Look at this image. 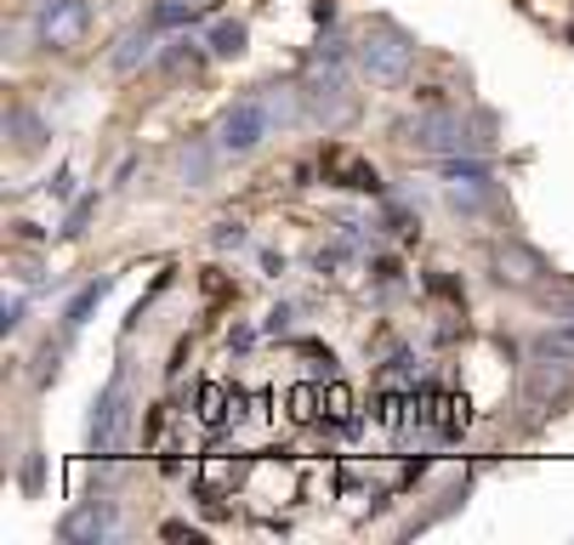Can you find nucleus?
I'll return each mask as SVG.
<instances>
[{
    "label": "nucleus",
    "mask_w": 574,
    "mask_h": 545,
    "mask_svg": "<svg viewBox=\"0 0 574 545\" xmlns=\"http://www.w3.org/2000/svg\"><path fill=\"white\" fill-rule=\"evenodd\" d=\"M358 68H364L369 80H382V86L410 80V68H416V41H410L404 29H393V23H369L364 41H358Z\"/></svg>",
    "instance_id": "f257e3e1"
},
{
    "label": "nucleus",
    "mask_w": 574,
    "mask_h": 545,
    "mask_svg": "<svg viewBox=\"0 0 574 545\" xmlns=\"http://www.w3.org/2000/svg\"><path fill=\"white\" fill-rule=\"evenodd\" d=\"M398 136H404V143H416V148H427V154H472V148L489 143V136L472 131V120H461V114H450V109H432V114L404 120Z\"/></svg>",
    "instance_id": "f03ea898"
},
{
    "label": "nucleus",
    "mask_w": 574,
    "mask_h": 545,
    "mask_svg": "<svg viewBox=\"0 0 574 545\" xmlns=\"http://www.w3.org/2000/svg\"><path fill=\"white\" fill-rule=\"evenodd\" d=\"M131 387H125V369H114V381L103 387V398L91 403V432H86V449L91 455H114L125 449V432H131Z\"/></svg>",
    "instance_id": "7ed1b4c3"
},
{
    "label": "nucleus",
    "mask_w": 574,
    "mask_h": 545,
    "mask_svg": "<svg viewBox=\"0 0 574 545\" xmlns=\"http://www.w3.org/2000/svg\"><path fill=\"white\" fill-rule=\"evenodd\" d=\"M86 29H91L86 0H41V7H35V41L46 52H80Z\"/></svg>",
    "instance_id": "20e7f679"
},
{
    "label": "nucleus",
    "mask_w": 574,
    "mask_h": 545,
    "mask_svg": "<svg viewBox=\"0 0 574 545\" xmlns=\"http://www.w3.org/2000/svg\"><path fill=\"white\" fill-rule=\"evenodd\" d=\"M301 109H308V120H319V125H347L353 120V91H347V80H342V68L335 63H324L319 75H308L301 80Z\"/></svg>",
    "instance_id": "39448f33"
},
{
    "label": "nucleus",
    "mask_w": 574,
    "mask_h": 545,
    "mask_svg": "<svg viewBox=\"0 0 574 545\" xmlns=\"http://www.w3.org/2000/svg\"><path fill=\"white\" fill-rule=\"evenodd\" d=\"M267 131H274V120H267L262 97H245V102H233V109L222 114V125H217V148L233 154V159H245V154L262 148Z\"/></svg>",
    "instance_id": "423d86ee"
},
{
    "label": "nucleus",
    "mask_w": 574,
    "mask_h": 545,
    "mask_svg": "<svg viewBox=\"0 0 574 545\" xmlns=\"http://www.w3.org/2000/svg\"><path fill=\"white\" fill-rule=\"evenodd\" d=\"M540 279H547V262H540V251L518 245V238L495 245V285H506V290H534Z\"/></svg>",
    "instance_id": "0eeeda50"
},
{
    "label": "nucleus",
    "mask_w": 574,
    "mask_h": 545,
    "mask_svg": "<svg viewBox=\"0 0 574 545\" xmlns=\"http://www.w3.org/2000/svg\"><path fill=\"white\" fill-rule=\"evenodd\" d=\"M569 387H574L569 364H563V358H540V364H529V375H523V403L540 415V409L563 403V398H569Z\"/></svg>",
    "instance_id": "6e6552de"
},
{
    "label": "nucleus",
    "mask_w": 574,
    "mask_h": 545,
    "mask_svg": "<svg viewBox=\"0 0 574 545\" xmlns=\"http://www.w3.org/2000/svg\"><path fill=\"white\" fill-rule=\"evenodd\" d=\"M109 534H114V511L97 505V500L80 505V511H69V518L57 523V540H63V545H103Z\"/></svg>",
    "instance_id": "1a4fd4ad"
},
{
    "label": "nucleus",
    "mask_w": 574,
    "mask_h": 545,
    "mask_svg": "<svg viewBox=\"0 0 574 545\" xmlns=\"http://www.w3.org/2000/svg\"><path fill=\"white\" fill-rule=\"evenodd\" d=\"M324 182L353 188V193H382L376 165H364V159H358V154H347V148H330V154H324Z\"/></svg>",
    "instance_id": "9d476101"
},
{
    "label": "nucleus",
    "mask_w": 574,
    "mask_h": 545,
    "mask_svg": "<svg viewBox=\"0 0 574 545\" xmlns=\"http://www.w3.org/2000/svg\"><path fill=\"white\" fill-rule=\"evenodd\" d=\"M143 63H154V23H137V29H125L114 52H109V68L114 75H137Z\"/></svg>",
    "instance_id": "9b49d317"
},
{
    "label": "nucleus",
    "mask_w": 574,
    "mask_h": 545,
    "mask_svg": "<svg viewBox=\"0 0 574 545\" xmlns=\"http://www.w3.org/2000/svg\"><path fill=\"white\" fill-rule=\"evenodd\" d=\"M7 136H12L18 154H41L46 136H52V125H46L35 109H12V114H7Z\"/></svg>",
    "instance_id": "f8f14e48"
},
{
    "label": "nucleus",
    "mask_w": 574,
    "mask_h": 545,
    "mask_svg": "<svg viewBox=\"0 0 574 545\" xmlns=\"http://www.w3.org/2000/svg\"><path fill=\"white\" fill-rule=\"evenodd\" d=\"M199 421H206L211 432L228 426V421H240V392H228L222 381H206V387H199Z\"/></svg>",
    "instance_id": "ddd939ff"
},
{
    "label": "nucleus",
    "mask_w": 574,
    "mask_h": 545,
    "mask_svg": "<svg viewBox=\"0 0 574 545\" xmlns=\"http://www.w3.org/2000/svg\"><path fill=\"white\" fill-rule=\"evenodd\" d=\"M217 154H222V148H211V143H188V148H177V177H183L188 188H206L211 170H217Z\"/></svg>",
    "instance_id": "4468645a"
},
{
    "label": "nucleus",
    "mask_w": 574,
    "mask_h": 545,
    "mask_svg": "<svg viewBox=\"0 0 574 545\" xmlns=\"http://www.w3.org/2000/svg\"><path fill=\"white\" fill-rule=\"evenodd\" d=\"M109 290H114V279H91V285H86V290H80L69 307H63V330L75 335V330H80V324L97 313V307H103V296H109Z\"/></svg>",
    "instance_id": "2eb2a0df"
},
{
    "label": "nucleus",
    "mask_w": 574,
    "mask_h": 545,
    "mask_svg": "<svg viewBox=\"0 0 574 545\" xmlns=\"http://www.w3.org/2000/svg\"><path fill=\"white\" fill-rule=\"evenodd\" d=\"M262 109H267V120H274V125H296L301 114H308V109H301V86L290 91V86H267L262 91Z\"/></svg>",
    "instance_id": "dca6fc26"
},
{
    "label": "nucleus",
    "mask_w": 574,
    "mask_h": 545,
    "mask_svg": "<svg viewBox=\"0 0 574 545\" xmlns=\"http://www.w3.org/2000/svg\"><path fill=\"white\" fill-rule=\"evenodd\" d=\"M245 23L240 18H222V23H211V34H206V46H211V57H240L245 52Z\"/></svg>",
    "instance_id": "f3484780"
},
{
    "label": "nucleus",
    "mask_w": 574,
    "mask_h": 545,
    "mask_svg": "<svg viewBox=\"0 0 574 545\" xmlns=\"http://www.w3.org/2000/svg\"><path fill=\"white\" fill-rule=\"evenodd\" d=\"M450 211L455 216H484L489 211V182H450Z\"/></svg>",
    "instance_id": "a211bd4d"
},
{
    "label": "nucleus",
    "mask_w": 574,
    "mask_h": 545,
    "mask_svg": "<svg viewBox=\"0 0 574 545\" xmlns=\"http://www.w3.org/2000/svg\"><path fill=\"white\" fill-rule=\"evenodd\" d=\"M324 415H330V421H342V426H353V392H347L342 381H330V387H324Z\"/></svg>",
    "instance_id": "6ab92c4d"
},
{
    "label": "nucleus",
    "mask_w": 574,
    "mask_h": 545,
    "mask_svg": "<svg viewBox=\"0 0 574 545\" xmlns=\"http://www.w3.org/2000/svg\"><path fill=\"white\" fill-rule=\"evenodd\" d=\"M534 358H574V330H547L534 341Z\"/></svg>",
    "instance_id": "aec40b11"
},
{
    "label": "nucleus",
    "mask_w": 574,
    "mask_h": 545,
    "mask_svg": "<svg viewBox=\"0 0 574 545\" xmlns=\"http://www.w3.org/2000/svg\"><path fill=\"white\" fill-rule=\"evenodd\" d=\"M319 409H324V392L319 387H290V415L296 421H313Z\"/></svg>",
    "instance_id": "412c9836"
},
{
    "label": "nucleus",
    "mask_w": 574,
    "mask_h": 545,
    "mask_svg": "<svg viewBox=\"0 0 574 545\" xmlns=\"http://www.w3.org/2000/svg\"><path fill=\"white\" fill-rule=\"evenodd\" d=\"M91 216H97V193H91V199H80V204H75V211H69V222H63V227H57V238H80V233H86V222H91Z\"/></svg>",
    "instance_id": "4be33fe9"
},
{
    "label": "nucleus",
    "mask_w": 574,
    "mask_h": 545,
    "mask_svg": "<svg viewBox=\"0 0 574 545\" xmlns=\"http://www.w3.org/2000/svg\"><path fill=\"white\" fill-rule=\"evenodd\" d=\"M188 18H194V7H183V0H165V7H154V12H148V23H154V29H172V23H188Z\"/></svg>",
    "instance_id": "5701e85b"
},
{
    "label": "nucleus",
    "mask_w": 574,
    "mask_h": 545,
    "mask_svg": "<svg viewBox=\"0 0 574 545\" xmlns=\"http://www.w3.org/2000/svg\"><path fill=\"white\" fill-rule=\"evenodd\" d=\"M57 358H63V341H46V347L35 353V381H41V387L57 375Z\"/></svg>",
    "instance_id": "b1692460"
},
{
    "label": "nucleus",
    "mask_w": 574,
    "mask_h": 545,
    "mask_svg": "<svg viewBox=\"0 0 574 545\" xmlns=\"http://www.w3.org/2000/svg\"><path fill=\"white\" fill-rule=\"evenodd\" d=\"M211 238H217V251H245V238H251V233H245V222H217Z\"/></svg>",
    "instance_id": "393cba45"
},
{
    "label": "nucleus",
    "mask_w": 574,
    "mask_h": 545,
    "mask_svg": "<svg viewBox=\"0 0 574 545\" xmlns=\"http://www.w3.org/2000/svg\"><path fill=\"white\" fill-rule=\"evenodd\" d=\"M159 63L172 68V75H183V68H194V63H199V52H194V41H172V52H165Z\"/></svg>",
    "instance_id": "a878e982"
},
{
    "label": "nucleus",
    "mask_w": 574,
    "mask_h": 545,
    "mask_svg": "<svg viewBox=\"0 0 574 545\" xmlns=\"http://www.w3.org/2000/svg\"><path fill=\"white\" fill-rule=\"evenodd\" d=\"M23 313H29V301H23V296H12L7 307H0V330H7V335H12V330L23 324Z\"/></svg>",
    "instance_id": "bb28decb"
},
{
    "label": "nucleus",
    "mask_w": 574,
    "mask_h": 545,
    "mask_svg": "<svg viewBox=\"0 0 574 545\" xmlns=\"http://www.w3.org/2000/svg\"><path fill=\"white\" fill-rule=\"evenodd\" d=\"M279 330H290V307H274V313H267V335H279Z\"/></svg>",
    "instance_id": "cd10ccee"
},
{
    "label": "nucleus",
    "mask_w": 574,
    "mask_h": 545,
    "mask_svg": "<svg viewBox=\"0 0 574 545\" xmlns=\"http://www.w3.org/2000/svg\"><path fill=\"white\" fill-rule=\"evenodd\" d=\"M23 489H41V455H29V466H23Z\"/></svg>",
    "instance_id": "c85d7f7f"
},
{
    "label": "nucleus",
    "mask_w": 574,
    "mask_h": 545,
    "mask_svg": "<svg viewBox=\"0 0 574 545\" xmlns=\"http://www.w3.org/2000/svg\"><path fill=\"white\" fill-rule=\"evenodd\" d=\"M69 182H75V170H57V177H52V193H57V199H69V193H75Z\"/></svg>",
    "instance_id": "c756f323"
}]
</instances>
